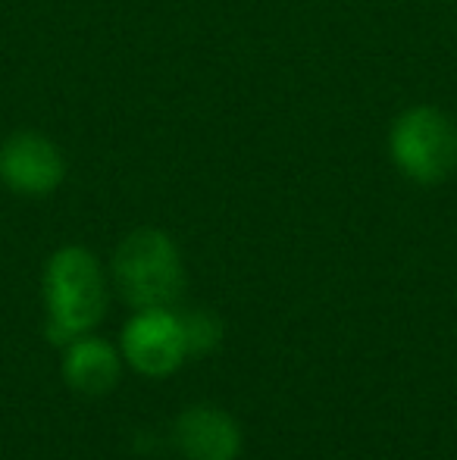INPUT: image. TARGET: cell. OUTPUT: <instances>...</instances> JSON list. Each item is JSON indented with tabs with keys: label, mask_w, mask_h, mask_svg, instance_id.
Masks as SVG:
<instances>
[{
	"label": "cell",
	"mask_w": 457,
	"mask_h": 460,
	"mask_svg": "<svg viewBox=\"0 0 457 460\" xmlns=\"http://www.w3.org/2000/svg\"><path fill=\"white\" fill-rule=\"evenodd\" d=\"M107 307V288L101 263L85 248H60L44 267V310L48 339L69 345L98 326Z\"/></svg>",
	"instance_id": "6da1fadb"
},
{
	"label": "cell",
	"mask_w": 457,
	"mask_h": 460,
	"mask_svg": "<svg viewBox=\"0 0 457 460\" xmlns=\"http://www.w3.org/2000/svg\"><path fill=\"white\" fill-rule=\"evenodd\" d=\"M113 279L119 295L135 310L170 307L185 285L179 248L160 229H135L113 257Z\"/></svg>",
	"instance_id": "7a4b0ae2"
},
{
	"label": "cell",
	"mask_w": 457,
	"mask_h": 460,
	"mask_svg": "<svg viewBox=\"0 0 457 460\" xmlns=\"http://www.w3.org/2000/svg\"><path fill=\"white\" fill-rule=\"evenodd\" d=\"M389 154L410 182L439 185L457 170V126L439 107H410L391 126Z\"/></svg>",
	"instance_id": "3957f363"
},
{
	"label": "cell",
	"mask_w": 457,
	"mask_h": 460,
	"mask_svg": "<svg viewBox=\"0 0 457 460\" xmlns=\"http://www.w3.org/2000/svg\"><path fill=\"white\" fill-rule=\"evenodd\" d=\"M122 354L141 376H170L189 358L182 316L170 307L138 310L122 329Z\"/></svg>",
	"instance_id": "277c9868"
},
{
	"label": "cell",
	"mask_w": 457,
	"mask_h": 460,
	"mask_svg": "<svg viewBox=\"0 0 457 460\" xmlns=\"http://www.w3.org/2000/svg\"><path fill=\"white\" fill-rule=\"evenodd\" d=\"M66 176L63 151L41 132L19 128L0 145V182L25 198H41Z\"/></svg>",
	"instance_id": "5b68a950"
},
{
	"label": "cell",
	"mask_w": 457,
	"mask_h": 460,
	"mask_svg": "<svg viewBox=\"0 0 457 460\" xmlns=\"http://www.w3.org/2000/svg\"><path fill=\"white\" fill-rule=\"evenodd\" d=\"M176 445L185 460H235L242 436L229 413L216 407H191L176 423Z\"/></svg>",
	"instance_id": "8992f818"
},
{
	"label": "cell",
	"mask_w": 457,
	"mask_h": 460,
	"mask_svg": "<svg viewBox=\"0 0 457 460\" xmlns=\"http://www.w3.org/2000/svg\"><path fill=\"white\" fill-rule=\"evenodd\" d=\"M63 376H66L73 392L101 398V394H107L119 382V358H116V351L104 339L79 335L66 348Z\"/></svg>",
	"instance_id": "52a82bcc"
},
{
	"label": "cell",
	"mask_w": 457,
	"mask_h": 460,
	"mask_svg": "<svg viewBox=\"0 0 457 460\" xmlns=\"http://www.w3.org/2000/svg\"><path fill=\"white\" fill-rule=\"evenodd\" d=\"M182 329H185V345H189V354H201V351H210V348L220 341V323L216 316L210 314H189L182 316Z\"/></svg>",
	"instance_id": "ba28073f"
}]
</instances>
